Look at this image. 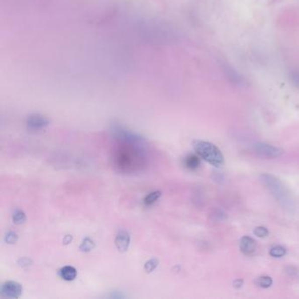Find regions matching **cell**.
I'll use <instances>...</instances> for the list:
<instances>
[{
	"label": "cell",
	"mask_w": 299,
	"mask_h": 299,
	"mask_svg": "<svg viewBox=\"0 0 299 299\" xmlns=\"http://www.w3.org/2000/svg\"><path fill=\"white\" fill-rule=\"evenodd\" d=\"M243 283H244V281L242 279H237L234 282V287L235 289H241L243 286Z\"/></svg>",
	"instance_id": "d6986e66"
},
{
	"label": "cell",
	"mask_w": 299,
	"mask_h": 299,
	"mask_svg": "<svg viewBox=\"0 0 299 299\" xmlns=\"http://www.w3.org/2000/svg\"><path fill=\"white\" fill-rule=\"evenodd\" d=\"M240 249L246 255H251L256 249V242L253 238L243 236L240 242Z\"/></svg>",
	"instance_id": "52a82bcc"
},
{
	"label": "cell",
	"mask_w": 299,
	"mask_h": 299,
	"mask_svg": "<svg viewBox=\"0 0 299 299\" xmlns=\"http://www.w3.org/2000/svg\"><path fill=\"white\" fill-rule=\"evenodd\" d=\"M17 264L19 267H21V268H27L33 264V261L30 258L21 257L18 260Z\"/></svg>",
	"instance_id": "ac0fdd59"
},
{
	"label": "cell",
	"mask_w": 299,
	"mask_h": 299,
	"mask_svg": "<svg viewBox=\"0 0 299 299\" xmlns=\"http://www.w3.org/2000/svg\"><path fill=\"white\" fill-rule=\"evenodd\" d=\"M159 260L156 258H152L149 261H147L144 265V271L147 274H150L158 267Z\"/></svg>",
	"instance_id": "5bb4252c"
},
{
	"label": "cell",
	"mask_w": 299,
	"mask_h": 299,
	"mask_svg": "<svg viewBox=\"0 0 299 299\" xmlns=\"http://www.w3.org/2000/svg\"><path fill=\"white\" fill-rule=\"evenodd\" d=\"M196 155L212 166L220 168L225 164V157L220 148L208 141L196 140L192 142Z\"/></svg>",
	"instance_id": "6da1fadb"
},
{
	"label": "cell",
	"mask_w": 299,
	"mask_h": 299,
	"mask_svg": "<svg viewBox=\"0 0 299 299\" xmlns=\"http://www.w3.org/2000/svg\"><path fill=\"white\" fill-rule=\"evenodd\" d=\"M95 247H96L95 241L90 238L86 237L85 239H83V241L80 245L79 249L83 253H89V252L92 251Z\"/></svg>",
	"instance_id": "7c38bea8"
},
{
	"label": "cell",
	"mask_w": 299,
	"mask_h": 299,
	"mask_svg": "<svg viewBox=\"0 0 299 299\" xmlns=\"http://www.w3.org/2000/svg\"><path fill=\"white\" fill-rule=\"evenodd\" d=\"M161 196H162V192L159 191V190H155V191L150 192L148 195L145 196L144 200H143V204L146 207H149V206H152L153 204H155Z\"/></svg>",
	"instance_id": "8fae6325"
},
{
	"label": "cell",
	"mask_w": 299,
	"mask_h": 299,
	"mask_svg": "<svg viewBox=\"0 0 299 299\" xmlns=\"http://www.w3.org/2000/svg\"><path fill=\"white\" fill-rule=\"evenodd\" d=\"M255 284L261 289H268L273 284V279L270 276H261L255 280Z\"/></svg>",
	"instance_id": "4fadbf2b"
},
{
	"label": "cell",
	"mask_w": 299,
	"mask_h": 299,
	"mask_svg": "<svg viewBox=\"0 0 299 299\" xmlns=\"http://www.w3.org/2000/svg\"><path fill=\"white\" fill-rule=\"evenodd\" d=\"M18 239H19V236H18L17 233H15L14 231H8L4 238L5 242L9 245L15 244L17 242Z\"/></svg>",
	"instance_id": "2e32d148"
},
{
	"label": "cell",
	"mask_w": 299,
	"mask_h": 299,
	"mask_svg": "<svg viewBox=\"0 0 299 299\" xmlns=\"http://www.w3.org/2000/svg\"><path fill=\"white\" fill-rule=\"evenodd\" d=\"M200 157L197 155L195 154H189V155H186L184 159H183V165L186 169H189V170H196L198 169L200 166Z\"/></svg>",
	"instance_id": "ba28073f"
},
{
	"label": "cell",
	"mask_w": 299,
	"mask_h": 299,
	"mask_svg": "<svg viewBox=\"0 0 299 299\" xmlns=\"http://www.w3.org/2000/svg\"><path fill=\"white\" fill-rule=\"evenodd\" d=\"M130 234L128 231L124 230V229L118 231L117 234L115 236V240H114V244L116 246L118 251L122 253V254L128 252L129 246H130Z\"/></svg>",
	"instance_id": "5b68a950"
},
{
	"label": "cell",
	"mask_w": 299,
	"mask_h": 299,
	"mask_svg": "<svg viewBox=\"0 0 299 299\" xmlns=\"http://www.w3.org/2000/svg\"><path fill=\"white\" fill-rule=\"evenodd\" d=\"M285 248L282 247V246H276L270 249L269 251V255H271L272 257L274 258H282L286 255Z\"/></svg>",
	"instance_id": "9a60e30c"
},
{
	"label": "cell",
	"mask_w": 299,
	"mask_h": 299,
	"mask_svg": "<svg viewBox=\"0 0 299 299\" xmlns=\"http://www.w3.org/2000/svg\"><path fill=\"white\" fill-rule=\"evenodd\" d=\"M72 241V235H69V234H68V235H66L65 237L63 238V241H62V242H63V245H65V246H67V245L70 244V243H71Z\"/></svg>",
	"instance_id": "ffe728a7"
},
{
	"label": "cell",
	"mask_w": 299,
	"mask_h": 299,
	"mask_svg": "<svg viewBox=\"0 0 299 299\" xmlns=\"http://www.w3.org/2000/svg\"><path fill=\"white\" fill-rule=\"evenodd\" d=\"M12 220H13L14 224L20 226V225H22V224H24L26 222L27 216H26V214H25L23 211L21 210V209H15L13 212Z\"/></svg>",
	"instance_id": "30bf717a"
},
{
	"label": "cell",
	"mask_w": 299,
	"mask_h": 299,
	"mask_svg": "<svg viewBox=\"0 0 299 299\" xmlns=\"http://www.w3.org/2000/svg\"><path fill=\"white\" fill-rule=\"evenodd\" d=\"M48 124L49 120L41 114H33L27 120V126L30 130H40L47 127Z\"/></svg>",
	"instance_id": "8992f818"
},
{
	"label": "cell",
	"mask_w": 299,
	"mask_h": 299,
	"mask_svg": "<svg viewBox=\"0 0 299 299\" xmlns=\"http://www.w3.org/2000/svg\"><path fill=\"white\" fill-rule=\"evenodd\" d=\"M255 151L259 156L267 159H274L280 157L283 155L284 151L282 148H277L273 145L268 144L265 142H258L255 143Z\"/></svg>",
	"instance_id": "3957f363"
},
{
	"label": "cell",
	"mask_w": 299,
	"mask_h": 299,
	"mask_svg": "<svg viewBox=\"0 0 299 299\" xmlns=\"http://www.w3.org/2000/svg\"><path fill=\"white\" fill-rule=\"evenodd\" d=\"M261 181L264 182L267 188L275 196L276 200H280V202L287 201V192H286L285 186L282 184V182L278 178H275L273 175L264 174L261 175Z\"/></svg>",
	"instance_id": "7a4b0ae2"
},
{
	"label": "cell",
	"mask_w": 299,
	"mask_h": 299,
	"mask_svg": "<svg viewBox=\"0 0 299 299\" xmlns=\"http://www.w3.org/2000/svg\"><path fill=\"white\" fill-rule=\"evenodd\" d=\"M23 288L21 283L14 281H7L0 287V296L2 298H19L22 295Z\"/></svg>",
	"instance_id": "277c9868"
},
{
	"label": "cell",
	"mask_w": 299,
	"mask_h": 299,
	"mask_svg": "<svg viewBox=\"0 0 299 299\" xmlns=\"http://www.w3.org/2000/svg\"><path fill=\"white\" fill-rule=\"evenodd\" d=\"M76 275L77 271L72 266H65L60 270V276L67 282L74 281L76 278Z\"/></svg>",
	"instance_id": "9c48e42d"
},
{
	"label": "cell",
	"mask_w": 299,
	"mask_h": 299,
	"mask_svg": "<svg viewBox=\"0 0 299 299\" xmlns=\"http://www.w3.org/2000/svg\"><path fill=\"white\" fill-rule=\"evenodd\" d=\"M254 234L259 238H264L268 236L269 232H268V228L265 227H255L254 230Z\"/></svg>",
	"instance_id": "e0dca14e"
}]
</instances>
